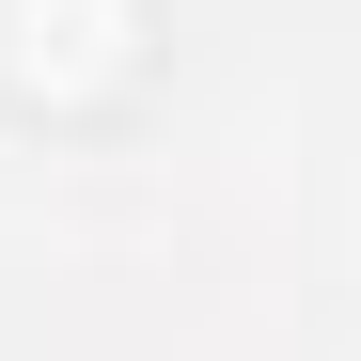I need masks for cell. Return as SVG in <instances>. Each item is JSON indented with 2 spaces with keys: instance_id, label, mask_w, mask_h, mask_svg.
Wrapping results in <instances>:
<instances>
[{
  "instance_id": "6da1fadb",
  "label": "cell",
  "mask_w": 361,
  "mask_h": 361,
  "mask_svg": "<svg viewBox=\"0 0 361 361\" xmlns=\"http://www.w3.org/2000/svg\"><path fill=\"white\" fill-rule=\"evenodd\" d=\"M142 63H157V16H142V0H0V94L47 110V126L126 110Z\"/></svg>"
}]
</instances>
